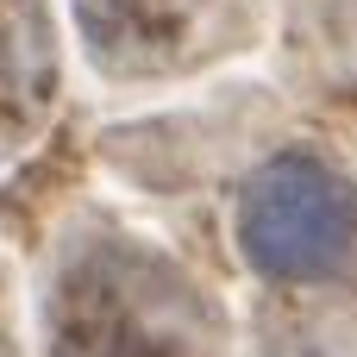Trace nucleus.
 <instances>
[{"mask_svg": "<svg viewBox=\"0 0 357 357\" xmlns=\"http://www.w3.org/2000/svg\"><path fill=\"white\" fill-rule=\"evenodd\" d=\"M351 238V188L314 157H276L238 195V245H245L251 270H264V276H282V282L326 276L345 264Z\"/></svg>", "mask_w": 357, "mask_h": 357, "instance_id": "f257e3e1", "label": "nucleus"}, {"mask_svg": "<svg viewBox=\"0 0 357 357\" xmlns=\"http://www.w3.org/2000/svg\"><path fill=\"white\" fill-rule=\"evenodd\" d=\"M50 100V31L38 0H6V132L31 126V113Z\"/></svg>", "mask_w": 357, "mask_h": 357, "instance_id": "7ed1b4c3", "label": "nucleus"}, {"mask_svg": "<svg viewBox=\"0 0 357 357\" xmlns=\"http://www.w3.org/2000/svg\"><path fill=\"white\" fill-rule=\"evenodd\" d=\"M213 0H75V19L100 63L113 69H157L176 44L195 38Z\"/></svg>", "mask_w": 357, "mask_h": 357, "instance_id": "f03ea898", "label": "nucleus"}]
</instances>
